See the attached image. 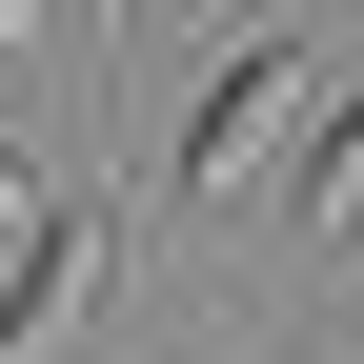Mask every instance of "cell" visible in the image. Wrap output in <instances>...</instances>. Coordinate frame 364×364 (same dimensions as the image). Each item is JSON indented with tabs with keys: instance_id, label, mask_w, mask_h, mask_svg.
I'll use <instances>...</instances> for the list:
<instances>
[{
	"instance_id": "1",
	"label": "cell",
	"mask_w": 364,
	"mask_h": 364,
	"mask_svg": "<svg viewBox=\"0 0 364 364\" xmlns=\"http://www.w3.org/2000/svg\"><path fill=\"white\" fill-rule=\"evenodd\" d=\"M304 81H324V61H304V41H243V61H223L203 102H182V142H162V182H182V223H223V203H243V182H263V142H284V122H304Z\"/></svg>"
},
{
	"instance_id": "5",
	"label": "cell",
	"mask_w": 364,
	"mask_h": 364,
	"mask_svg": "<svg viewBox=\"0 0 364 364\" xmlns=\"http://www.w3.org/2000/svg\"><path fill=\"white\" fill-rule=\"evenodd\" d=\"M344 243H364V203H344Z\"/></svg>"
},
{
	"instance_id": "4",
	"label": "cell",
	"mask_w": 364,
	"mask_h": 364,
	"mask_svg": "<svg viewBox=\"0 0 364 364\" xmlns=\"http://www.w3.org/2000/svg\"><path fill=\"white\" fill-rule=\"evenodd\" d=\"M0 223H41V162H21V142H0Z\"/></svg>"
},
{
	"instance_id": "3",
	"label": "cell",
	"mask_w": 364,
	"mask_h": 364,
	"mask_svg": "<svg viewBox=\"0 0 364 364\" xmlns=\"http://www.w3.org/2000/svg\"><path fill=\"white\" fill-rule=\"evenodd\" d=\"M304 203H324V243H344V203H364V81L304 122Z\"/></svg>"
},
{
	"instance_id": "2",
	"label": "cell",
	"mask_w": 364,
	"mask_h": 364,
	"mask_svg": "<svg viewBox=\"0 0 364 364\" xmlns=\"http://www.w3.org/2000/svg\"><path fill=\"white\" fill-rule=\"evenodd\" d=\"M102 263H122V243H102V203H41V223H21V263H0V364H61V344H81V304H102Z\"/></svg>"
}]
</instances>
